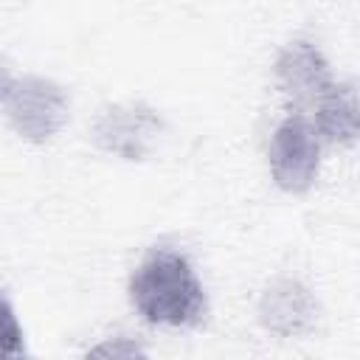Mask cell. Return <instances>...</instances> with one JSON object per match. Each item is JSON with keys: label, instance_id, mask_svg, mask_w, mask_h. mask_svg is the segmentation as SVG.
<instances>
[{"label": "cell", "instance_id": "cell-1", "mask_svg": "<svg viewBox=\"0 0 360 360\" xmlns=\"http://www.w3.org/2000/svg\"><path fill=\"white\" fill-rule=\"evenodd\" d=\"M129 301L146 323L194 326L205 315V290L177 250H152L129 278Z\"/></svg>", "mask_w": 360, "mask_h": 360}, {"label": "cell", "instance_id": "cell-2", "mask_svg": "<svg viewBox=\"0 0 360 360\" xmlns=\"http://www.w3.org/2000/svg\"><path fill=\"white\" fill-rule=\"evenodd\" d=\"M70 101L62 84L45 76H22L11 82L6 96V115L14 132L31 143L51 141L68 121Z\"/></svg>", "mask_w": 360, "mask_h": 360}, {"label": "cell", "instance_id": "cell-3", "mask_svg": "<svg viewBox=\"0 0 360 360\" xmlns=\"http://www.w3.org/2000/svg\"><path fill=\"white\" fill-rule=\"evenodd\" d=\"M270 174L281 191L304 194L321 166V138L304 112H290L270 138Z\"/></svg>", "mask_w": 360, "mask_h": 360}, {"label": "cell", "instance_id": "cell-4", "mask_svg": "<svg viewBox=\"0 0 360 360\" xmlns=\"http://www.w3.org/2000/svg\"><path fill=\"white\" fill-rule=\"evenodd\" d=\"M163 132V118L143 101L110 104L93 121L90 138L98 149L124 160H143Z\"/></svg>", "mask_w": 360, "mask_h": 360}, {"label": "cell", "instance_id": "cell-5", "mask_svg": "<svg viewBox=\"0 0 360 360\" xmlns=\"http://www.w3.org/2000/svg\"><path fill=\"white\" fill-rule=\"evenodd\" d=\"M276 82H278V90L284 93V98L295 107V112L312 110L321 101V96L335 84L329 62L307 39L290 42L278 53V59H276Z\"/></svg>", "mask_w": 360, "mask_h": 360}, {"label": "cell", "instance_id": "cell-6", "mask_svg": "<svg viewBox=\"0 0 360 360\" xmlns=\"http://www.w3.org/2000/svg\"><path fill=\"white\" fill-rule=\"evenodd\" d=\"M318 321V301L298 278H276L264 287L259 298V323L278 335L295 338L315 326Z\"/></svg>", "mask_w": 360, "mask_h": 360}, {"label": "cell", "instance_id": "cell-7", "mask_svg": "<svg viewBox=\"0 0 360 360\" xmlns=\"http://www.w3.org/2000/svg\"><path fill=\"white\" fill-rule=\"evenodd\" d=\"M315 132L329 143H354L357 138V90L352 82H335L312 107Z\"/></svg>", "mask_w": 360, "mask_h": 360}, {"label": "cell", "instance_id": "cell-8", "mask_svg": "<svg viewBox=\"0 0 360 360\" xmlns=\"http://www.w3.org/2000/svg\"><path fill=\"white\" fill-rule=\"evenodd\" d=\"M25 354V335L14 315L11 301L0 292V357H22Z\"/></svg>", "mask_w": 360, "mask_h": 360}, {"label": "cell", "instance_id": "cell-9", "mask_svg": "<svg viewBox=\"0 0 360 360\" xmlns=\"http://www.w3.org/2000/svg\"><path fill=\"white\" fill-rule=\"evenodd\" d=\"M11 76H8V68L3 65V59H0V101H6V96H8V87H11Z\"/></svg>", "mask_w": 360, "mask_h": 360}]
</instances>
